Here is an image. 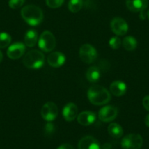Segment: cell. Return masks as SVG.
Wrapping results in <instances>:
<instances>
[{"mask_svg":"<svg viewBox=\"0 0 149 149\" xmlns=\"http://www.w3.org/2000/svg\"><path fill=\"white\" fill-rule=\"evenodd\" d=\"M11 42V37L6 32H0V48L8 47Z\"/></svg>","mask_w":149,"mask_h":149,"instance_id":"22","label":"cell"},{"mask_svg":"<svg viewBox=\"0 0 149 149\" xmlns=\"http://www.w3.org/2000/svg\"><path fill=\"white\" fill-rule=\"evenodd\" d=\"M41 116L48 122L54 121L58 116V107L52 102L45 103L41 109Z\"/></svg>","mask_w":149,"mask_h":149,"instance_id":"7","label":"cell"},{"mask_svg":"<svg viewBox=\"0 0 149 149\" xmlns=\"http://www.w3.org/2000/svg\"><path fill=\"white\" fill-rule=\"evenodd\" d=\"M100 71L97 67H91L87 70L86 72V79L91 83H96L100 78Z\"/></svg>","mask_w":149,"mask_h":149,"instance_id":"18","label":"cell"},{"mask_svg":"<svg viewBox=\"0 0 149 149\" xmlns=\"http://www.w3.org/2000/svg\"><path fill=\"white\" fill-rule=\"evenodd\" d=\"M78 149H101V148L97 139L91 136H86L79 141Z\"/></svg>","mask_w":149,"mask_h":149,"instance_id":"14","label":"cell"},{"mask_svg":"<svg viewBox=\"0 0 149 149\" xmlns=\"http://www.w3.org/2000/svg\"><path fill=\"white\" fill-rule=\"evenodd\" d=\"M109 134L113 138H119L123 135L124 130L121 126L116 123H111L107 128Z\"/></svg>","mask_w":149,"mask_h":149,"instance_id":"19","label":"cell"},{"mask_svg":"<svg viewBox=\"0 0 149 149\" xmlns=\"http://www.w3.org/2000/svg\"><path fill=\"white\" fill-rule=\"evenodd\" d=\"M2 58H3V55H2V51H0V63L2 61Z\"/></svg>","mask_w":149,"mask_h":149,"instance_id":"30","label":"cell"},{"mask_svg":"<svg viewBox=\"0 0 149 149\" xmlns=\"http://www.w3.org/2000/svg\"><path fill=\"white\" fill-rule=\"evenodd\" d=\"M87 97L90 102L95 105H103L110 102L111 99L110 92L101 86H93L87 92Z\"/></svg>","mask_w":149,"mask_h":149,"instance_id":"2","label":"cell"},{"mask_svg":"<svg viewBox=\"0 0 149 149\" xmlns=\"http://www.w3.org/2000/svg\"><path fill=\"white\" fill-rule=\"evenodd\" d=\"M143 105L146 110L149 111V95L146 96L143 100Z\"/></svg>","mask_w":149,"mask_h":149,"instance_id":"27","label":"cell"},{"mask_svg":"<svg viewBox=\"0 0 149 149\" xmlns=\"http://www.w3.org/2000/svg\"><path fill=\"white\" fill-rule=\"evenodd\" d=\"M121 40L118 37H113L109 40V45L113 49H118L121 47Z\"/></svg>","mask_w":149,"mask_h":149,"instance_id":"23","label":"cell"},{"mask_svg":"<svg viewBox=\"0 0 149 149\" xmlns=\"http://www.w3.org/2000/svg\"><path fill=\"white\" fill-rule=\"evenodd\" d=\"M79 56L81 61L86 64H91L97 59V50L90 44H84L80 48Z\"/></svg>","mask_w":149,"mask_h":149,"instance_id":"6","label":"cell"},{"mask_svg":"<svg viewBox=\"0 0 149 149\" xmlns=\"http://www.w3.org/2000/svg\"><path fill=\"white\" fill-rule=\"evenodd\" d=\"M54 130H55V128H54V125L52 124V123L48 122V124L45 125V132H46L47 134H52V133L54 132Z\"/></svg>","mask_w":149,"mask_h":149,"instance_id":"26","label":"cell"},{"mask_svg":"<svg viewBox=\"0 0 149 149\" xmlns=\"http://www.w3.org/2000/svg\"><path fill=\"white\" fill-rule=\"evenodd\" d=\"M25 51V44L22 43V42H15L8 48L7 55L11 59H18L24 55Z\"/></svg>","mask_w":149,"mask_h":149,"instance_id":"10","label":"cell"},{"mask_svg":"<svg viewBox=\"0 0 149 149\" xmlns=\"http://www.w3.org/2000/svg\"><path fill=\"white\" fill-rule=\"evenodd\" d=\"M23 19L30 26H37L43 21V13L39 7L29 5L24 7L21 11Z\"/></svg>","mask_w":149,"mask_h":149,"instance_id":"1","label":"cell"},{"mask_svg":"<svg viewBox=\"0 0 149 149\" xmlns=\"http://www.w3.org/2000/svg\"><path fill=\"white\" fill-rule=\"evenodd\" d=\"M118 116L117 107L112 105H107L100 109L98 117L100 121L103 122H110L113 121Z\"/></svg>","mask_w":149,"mask_h":149,"instance_id":"8","label":"cell"},{"mask_svg":"<svg viewBox=\"0 0 149 149\" xmlns=\"http://www.w3.org/2000/svg\"><path fill=\"white\" fill-rule=\"evenodd\" d=\"M83 5H84L83 0H70L68 8L70 12L78 13L82 9Z\"/></svg>","mask_w":149,"mask_h":149,"instance_id":"21","label":"cell"},{"mask_svg":"<svg viewBox=\"0 0 149 149\" xmlns=\"http://www.w3.org/2000/svg\"><path fill=\"white\" fill-rule=\"evenodd\" d=\"M56 45V37L52 32L49 31H44L40 36L38 40V46L44 52H51L55 48Z\"/></svg>","mask_w":149,"mask_h":149,"instance_id":"4","label":"cell"},{"mask_svg":"<svg viewBox=\"0 0 149 149\" xmlns=\"http://www.w3.org/2000/svg\"><path fill=\"white\" fill-rule=\"evenodd\" d=\"M122 45L125 50L128 51H134L137 45V41L134 37L132 36H127L123 40Z\"/></svg>","mask_w":149,"mask_h":149,"instance_id":"20","label":"cell"},{"mask_svg":"<svg viewBox=\"0 0 149 149\" xmlns=\"http://www.w3.org/2000/svg\"><path fill=\"white\" fill-rule=\"evenodd\" d=\"M145 124L148 127H149V114H148L145 118Z\"/></svg>","mask_w":149,"mask_h":149,"instance_id":"29","label":"cell"},{"mask_svg":"<svg viewBox=\"0 0 149 149\" xmlns=\"http://www.w3.org/2000/svg\"><path fill=\"white\" fill-rule=\"evenodd\" d=\"M38 41V34L37 31L34 29H30L26 31L24 37V42L27 47H34Z\"/></svg>","mask_w":149,"mask_h":149,"instance_id":"17","label":"cell"},{"mask_svg":"<svg viewBox=\"0 0 149 149\" xmlns=\"http://www.w3.org/2000/svg\"><path fill=\"white\" fill-rule=\"evenodd\" d=\"M143 143V137L140 134H130L122 139L121 147L123 149H140Z\"/></svg>","mask_w":149,"mask_h":149,"instance_id":"5","label":"cell"},{"mask_svg":"<svg viewBox=\"0 0 149 149\" xmlns=\"http://www.w3.org/2000/svg\"><path fill=\"white\" fill-rule=\"evenodd\" d=\"M45 62V56L43 53L38 50L29 51L23 59L24 66L28 69L37 70L43 66Z\"/></svg>","mask_w":149,"mask_h":149,"instance_id":"3","label":"cell"},{"mask_svg":"<svg viewBox=\"0 0 149 149\" xmlns=\"http://www.w3.org/2000/svg\"><path fill=\"white\" fill-rule=\"evenodd\" d=\"M110 27L114 34L118 36H124L128 31V24L123 18L116 17L110 22Z\"/></svg>","mask_w":149,"mask_h":149,"instance_id":"9","label":"cell"},{"mask_svg":"<svg viewBox=\"0 0 149 149\" xmlns=\"http://www.w3.org/2000/svg\"><path fill=\"white\" fill-rule=\"evenodd\" d=\"M148 0H126L127 8L132 12H142L147 8Z\"/></svg>","mask_w":149,"mask_h":149,"instance_id":"13","label":"cell"},{"mask_svg":"<svg viewBox=\"0 0 149 149\" xmlns=\"http://www.w3.org/2000/svg\"><path fill=\"white\" fill-rule=\"evenodd\" d=\"M48 64L52 67H60L65 63L66 57L59 51H54L50 54L47 58Z\"/></svg>","mask_w":149,"mask_h":149,"instance_id":"11","label":"cell"},{"mask_svg":"<svg viewBox=\"0 0 149 149\" xmlns=\"http://www.w3.org/2000/svg\"><path fill=\"white\" fill-rule=\"evenodd\" d=\"M64 0H46V5L52 9L60 8L64 3Z\"/></svg>","mask_w":149,"mask_h":149,"instance_id":"24","label":"cell"},{"mask_svg":"<svg viewBox=\"0 0 149 149\" xmlns=\"http://www.w3.org/2000/svg\"><path fill=\"white\" fill-rule=\"evenodd\" d=\"M25 2V0H9L8 5L12 9H18Z\"/></svg>","mask_w":149,"mask_h":149,"instance_id":"25","label":"cell"},{"mask_svg":"<svg viewBox=\"0 0 149 149\" xmlns=\"http://www.w3.org/2000/svg\"><path fill=\"white\" fill-rule=\"evenodd\" d=\"M110 91L116 97H121L124 95L127 91V85L123 81H113L110 84Z\"/></svg>","mask_w":149,"mask_h":149,"instance_id":"16","label":"cell"},{"mask_svg":"<svg viewBox=\"0 0 149 149\" xmlns=\"http://www.w3.org/2000/svg\"><path fill=\"white\" fill-rule=\"evenodd\" d=\"M147 16H148V19H149V10L147 12Z\"/></svg>","mask_w":149,"mask_h":149,"instance_id":"31","label":"cell"},{"mask_svg":"<svg viewBox=\"0 0 149 149\" xmlns=\"http://www.w3.org/2000/svg\"><path fill=\"white\" fill-rule=\"evenodd\" d=\"M78 109L74 103L69 102L64 107L62 110V114L64 119L67 121L71 122L78 116Z\"/></svg>","mask_w":149,"mask_h":149,"instance_id":"12","label":"cell"},{"mask_svg":"<svg viewBox=\"0 0 149 149\" xmlns=\"http://www.w3.org/2000/svg\"><path fill=\"white\" fill-rule=\"evenodd\" d=\"M78 122L82 126H89L95 122L97 115L91 111H84L78 115Z\"/></svg>","mask_w":149,"mask_h":149,"instance_id":"15","label":"cell"},{"mask_svg":"<svg viewBox=\"0 0 149 149\" xmlns=\"http://www.w3.org/2000/svg\"><path fill=\"white\" fill-rule=\"evenodd\" d=\"M57 149H74L72 145L68 144V143H64V144L61 145Z\"/></svg>","mask_w":149,"mask_h":149,"instance_id":"28","label":"cell"}]
</instances>
